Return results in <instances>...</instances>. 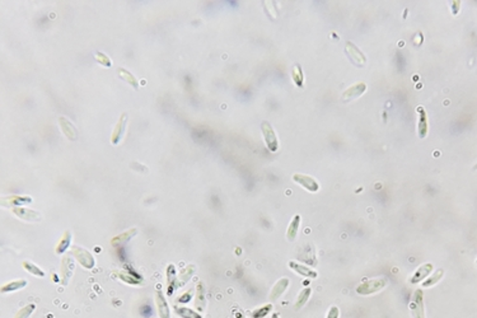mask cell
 <instances>
[{
    "label": "cell",
    "instance_id": "17",
    "mask_svg": "<svg viewBox=\"0 0 477 318\" xmlns=\"http://www.w3.org/2000/svg\"><path fill=\"white\" fill-rule=\"evenodd\" d=\"M195 308L197 312H204L206 308V289L202 281L197 282L196 285V295H195Z\"/></svg>",
    "mask_w": 477,
    "mask_h": 318
},
{
    "label": "cell",
    "instance_id": "7",
    "mask_svg": "<svg viewBox=\"0 0 477 318\" xmlns=\"http://www.w3.org/2000/svg\"><path fill=\"white\" fill-rule=\"evenodd\" d=\"M12 213L18 218V219L28 222V223H39V222H41L42 219L41 214H40L39 211L24 208V206H22V208L12 209Z\"/></svg>",
    "mask_w": 477,
    "mask_h": 318
},
{
    "label": "cell",
    "instance_id": "15",
    "mask_svg": "<svg viewBox=\"0 0 477 318\" xmlns=\"http://www.w3.org/2000/svg\"><path fill=\"white\" fill-rule=\"evenodd\" d=\"M138 234V229L137 228H130L125 232L120 233V234L115 235V237L111 239V246L115 247V248H119V247L125 246L128 243L129 241H131L135 235Z\"/></svg>",
    "mask_w": 477,
    "mask_h": 318
},
{
    "label": "cell",
    "instance_id": "5",
    "mask_svg": "<svg viewBox=\"0 0 477 318\" xmlns=\"http://www.w3.org/2000/svg\"><path fill=\"white\" fill-rule=\"evenodd\" d=\"M261 131H262V135H264L267 149H269L270 152H276L279 149V140L278 136H276L275 130H274L273 126L270 125V122L262 121V124H261Z\"/></svg>",
    "mask_w": 477,
    "mask_h": 318
},
{
    "label": "cell",
    "instance_id": "2",
    "mask_svg": "<svg viewBox=\"0 0 477 318\" xmlns=\"http://www.w3.org/2000/svg\"><path fill=\"white\" fill-rule=\"evenodd\" d=\"M409 308L412 318H427L425 317L424 291H423V289H416L414 291L411 300H410Z\"/></svg>",
    "mask_w": 477,
    "mask_h": 318
},
{
    "label": "cell",
    "instance_id": "26",
    "mask_svg": "<svg viewBox=\"0 0 477 318\" xmlns=\"http://www.w3.org/2000/svg\"><path fill=\"white\" fill-rule=\"evenodd\" d=\"M116 275H117V277H119L121 281L126 282L129 285H139L140 281H142V277L137 276V275H133V273H128V271H117Z\"/></svg>",
    "mask_w": 477,
    "mask_h": 318
},
{
    "label": "cell",
    "instance_id": "32",
    "mask_svg": "<svg viewBox=\"0 0 477 318\" xmlns=\"http://www.w3.org/2000/svg\"><path fill=\"white\" fill-rule=\"evenodd\" d=\"M273 311V304H265V306L256 308L255 311H252L251 318H265L270 315V312Z\"/></svg>",
    "mask_w": 477,
    "mask_h": 318
},
{
    "label": "cell",
    "instance_id": "27",
    "mask_svg": "<svg viewBox=\"0 0 477 318\" xmlns=\"http://www.w3.org/2000/svg\"><path fill=\"white\" fill-rule=\"evenodd\" d=\"M443 276H444V270L439 269L433 275H429V276L423 281V288H431V286H434L435 284H438V282L443 279Z\"/></svg>",
    "mask_w": 477,
    "mask_h": 318
},
{
    "label": "cell",
    "instance_id": "10",
    "mask_svg": "<svg viewBox=\"0 0 477 318\" xmlns=\"http://www.w3.org/2000/svg\"><path fill=\"white\" fill-rule=\"evenodd\" d=\"M345 52H346L347 57L353 61L355 65L363 66L367 63V57L363 54L362 50H359L358 46H355L353 42L347 41L346 46H345Z\"/></svg>",
    "mask_w": 477,
    "mask_h": 318
},
{
    "label": "cell",
    "instance_id": "30",
    "mask_svg": "<svg viewBox=\"0 0 477 318\" xmlns=\"http://www.w3.org/2000/svg\"><path fill=\"white\" fill-rule=\"evenodd\" d=\"M291 79H293L294 84L296 87L302 88L303 84H304V75H303L302 66L299 64H294L293 68H291Z\"/></svg>",
    "mask_w": 477,
    "mask_h": 318
},
{
    "label": "cell",
    "instance_id": "31",
    "mask_svg": "<svg viewBox=\"0 0 477 318\" xmlns=\"http://www.w3.org/2000/svg\"><path fill=\"white\" fill-rule=\"evenodd\" d=\"M22 266H23L24 270L28 271L31 275H35L36 277H45V275H46L45 271L41 270V268H39L37 265L33 264V262L31 261H23Z\"/></svg>",
    "mask_w": 477,
    "mask_h": 318
},
{
    "label": "cell",
    "instance_id": "22",
    "mask_svg": "<svg viewBox=\"0 0 477 318\" xmlns=\"http://www.w3.org/2000/svg\"><path fill=\"white\" fill-rule=\"evenodd\" d=\"M173 311L180 318H202L201 313L197 312L196 309L189 308V307L176 306Z\"/></svg>",
    "mask_w": 477,
    "mask_h": 318
},
{
    "label": "cell",
    "instance_id": "16",
    "mask_svg": "<svg viewBox=\"0 0 477 318\" xmlns=\"http://www.w3.org/2000/svg\"><path fill=\"white\" fill-rule=\"evenodd\" d=\"M32 202V197L31 196H8L1 199V205L4 208H22Z\"/></svg>",
    "mask_w": 477,
    "mask_h": 318
},
{
    "label": "cell",
    "instance_id": "28",
    "mask_svg": "<svg viewBox=\"0 0 477 318\" xmlns=\"http://www.w3.org/2000/svg\"><path fill=\"white\" fill-rule=\"evenodd\" d=\"M193 273H195V266H193V265H187V266H185V268L181 270V273H180V276H178L180 286H184L185 284H187V282L190 281Z\"/></svg>",
    "mask_w": 477,
    "mask_h": 318
},
{
    "label": "cell",
    "instance_id": "4",
    "mask_svg": "<svg viewBox=\"0 0 477 318\" xmlns=\"http://www.w3.org/2000/svg\"><path fill=\"white\" fill-rule=\"evenodd\" d=\"M75 271V261L70 256H65L61 259V264H60V281L61 285L66 286L73 277Z\"/></svg>",
    "mask_w": 477,
    "mask_h": 318
},
{
    "label": "cell",
    "instance_id": "39",
    "mask_svg": "<svg viewBox=\"0 0 477 318\" xmlns=\"http://www.w3.org/2000/svg\"><path fill=\"white\" fill-rule=\"evenodd\" d=\"M270 318H280V315L275 312V313H273V315H271V317H270Z\"/></svg>",
    "mask_w": 477,
    "mask_h": 318
},
{
    "label": "cell",
    "instance_id": "29",
    "mask_svg": "<svg viewBox=\"0 0 477 318\" xmlns=\"http://www.w3.org/2000/svg\"><path fill=\"white\" fill-rule=\"evenodd\" d=\"M117 74H119V77L121 78L122 81L126 82V83H128V84H130V86L133 87V88H135V90H138V87H139V84H138L137 78L134 77V74H131V73L129 72L128 69L120 68L119 70H117Z\"/></svg>",
    "mask_w": 477,
    "mask_h": 318
},
{
    "label": "cell",
    "instance_id": "6",
    "mask_svg": "<svg viewBox=\"0 0 477 318\" xmlns=\"http://www.w3.org/2000/svg\"><path fill=\"white\" fill-rule=\"evenodd\" d=\"M154 300L159 318H171V307H169L166 295L163 294V291H162L159 285L155 289Z\"/></svg>",
    "mask_w": 477,
    "mask_h": 318
},
{
    "label": "cell",
    "instance_id": "12",
    "mask_svg": "<svg viewBox=\"0 0 477 318\" xmlns=\"http://www.w3.org/2000/svg\"><path fill=\"white\" fill-rule=\"evenodd\" d=\"M166 276H167V295L172 297L173 293L178 289L180 282H178L177 271H176L175 265L169 264L166 269Z\"/></svg>",
    "mask_w": 477,
    "mask_h": 318
},
{
    "label": "cell",
    "instance_id": "25",
    "mask_svg": "<svg viewBox=\"0 0 477 318\" xmlns=\"http://www.w3.org/2000/svg\"><path fill=\"white\" fill-rule=\"evenodd\" d=\"M311 295H312V289L311 288L302 289V290L299 291L298 297H296L295 303H294V308H295V311H299V309H302L303 307L307 304V302L309 300Z\"/></svg>",
    "mask_w": 477,
    "mask_h": 318
},
{
    "label": "cell",
    "instance_id": "11",
    "mask_svg": "<svg viewBox=\"0 0 477 318\" xmlns=\"http://www.w3.org/2000/svg\"><path fill=\"white\" fill-rule=\"evenodd\" d=\"M293 181L295 182V183L300 184L303 188H305V190L309 191V192H317V191L320 190L318 182L316 181L313 177H311V176L295 173V175H293Z\"/></svg>",
    "mask_w": 477,
    "mask_h": 318
},
{
    "label": "cell",
    "instance_id": "21",
    "mask_svg": "<svg viewBox=\"0 0 477 318\" xmlns=\"http://www.w3.org/2000/svg\"><path fill=\"white\" fill-rule=\"evenodd\" d=\"M59 124L64 135H65L69 140H71V141L77 140V129L74 128V125H73L66 117H60Z\"/></svg>",
    "mask_w": 477,
    "mask_h": 318
},
{
    "label": "cell",
    "instance_id": "37",
    "mask_svg": "<svg viewBox=\"0 0 477 318\" xmlns=\"http://www.w3.org/2000/svg\"><path fill=\"white\" fill-rule=\"evenodd\" d=\"M460 6H461V1H453V4H452V13H453L454 15H457L458 14V12H460Z\"/></svg>",
    "mask_w": 477,
    "mask_h": 318
},
{
    "label": "cell",
    "instance_id": "14",
    "mask_svg": "<svg viewBox=\"0 0 477 318\" xmlns=\"http://www.w3.org/2000/svg\"><path fill=\"white\" fill-rule=\"evenodd\" d=\"M287 266H289V269H291L294 273H296L298 275H300V276H303V277H308V279H317V276H318L317 271L313 270V269H311V268H308V266H305V265L300 264V262H298V261H289Z\"/></svg>",
    "mask_w": 477,
    "mask_h": 318
},
{
    "label": "cell",
    "instance_id": "18",
    "mask_svg": "<svg viewBox=\"0 0 477 318\" xmlns=\"http://www.w3.org/2000/svg\"><path fill=\"white\" fill-rule=\"evenodd\" d=\"M419 113V120H418V134L420 139H425L428 135V130H429V124H428V115L427 111L423 106H419L416 108Z\"/></svg>",
    "mask_w": 477,
    "mask_h": 318
},
{
    "label": "cell",
    "instance_id": "24",
    "mask_svg": "<svg viewBox=\"0 0 477 318\" xmlns=\"http://www.w3.org/2000/svg\"><path fill=\"white\" fill-rule=\"evenodd\" d=\"M71 238L73 237H71L70 230H65L64 234H62V237L60 238V241L57 242L56 248H55L57 255H62L64 252H66V250H68L71 244Z\"/></svg>",
    "mask_w": 477,
    "mask_h": 318
},
{
    "label": "cell",
    "instance_id": "34",
    "mask_svg": "<svg viewBox=\"0 0 477 318\" xmlns=\"http://www.w3.org/2000/svg\"><path fill=\"white\" fill-rule=\"evenodd\" d=\"M95 60H97L102 66H106V68H110V66L112 65L110 57L104 55L103 52H97V54H95Z\"/></svg>",
    "mask_w": 477,
    "mask_h": 318
},
{
    "label": "cell",
    "instance_id": "23",
    "mask_svg": "<svg viewBox=\"0 0 477 318\" xmlns=\"http://www.w3.org/2000/svg\"><path fill=\"white\" fill-rule=\"evenodd\" d=\"M27 284H28V281H27V280H24V279L13 280V281H9V282H6V284H4L0 290H1V293H3V294H4V293H12V291L22 290L23 288H26Z\"/></svg>",
    "mask_w": 477,
    "mask_h": 318
},
{
    "label": "cell",
    "instance_id": "9",
    "mask_svg": "<svg viewBox=\"0 0 477 318\" xmlns=\"http://www.w3.org/2000/svg\"><path fill=\"white\" fill-rule=\"evenodd\" d=\"M365 91H367V84L363 83V82L354 84V86L349 87V88L341 94V101L344 102V103L354 101V99L359 98L360 95L364 94Z\"/></svg>",
    "mask_w": 477,
    "mask_h": 318
},
{
    "label": "cell",
    "instance_id": "38",
    "mask_svg": "<svg viewBox=\"0 0 477 318\" xmlns=\"http://www.w3.org/2000/svg\"><path fill=\"white\" fill-rule=\"evenodd\" d=\"M236 318H246V317H244L242 311H237V312H236Z\"/></svg>",
    "mask_w": 477,
    "mask_h": 318
},
{
    "label": "cell",
    "instance_id": "3",
    "mask_svg": "<svg viewBox=\"0 0 477 318\" xmlns=\"http://www.w3.org/2000/svg\"><path fill=\"white\" fill-rule=\"evenodd\" d=\"M70 251L71 255L74 256V259L82 265V268L87 269V270H91V269L95 268V260L92 253L89 252L88 250H86V248L80 246H73L70 247Z\"/></svg>",
    "mask_w": 477,
    "mask_h": 318
},
{
    "label": "cell",
    "instance_id": "8",
    "mask_svg": "<svg viewBox=\"0 0 477 318\" xmlns=\"http://www.w3.org/2000/svg\"><path fill=\"white\" fill-rule=\"evenodd\" d=\"M128 113L124 112L121 116H120L119 121L116 122L115 128H113L112 130V135H111V144H112V145H117V144L121 141L122 137H124L125 131H126V126H128Z\"/></svg>",
    "mask_w": 477,
    "mask_h": 318
},
{
    "label": "cell",
    "instance_id": "1",
    "mask_svg": "<svg viewBox=\"0 0 477 318\" xmlns=\"http://www.w3.org/2000/svg\"><path fill=\"white\" fill-rule=\"evenodd\" d=\"M387 285V280L385 277H376V279H369L363 281L362 284H359L356 288V293L359 295H373L378 291L383 290Z\"/></svg>",
    "mask_w": 477,
    "mask_h": 318
},
{
    "label": "cell",
    "instance_id": "19",
    "mask_svg": "<svg viewBox=\"0 0 477 318\" xmlns=\"http://www.w3.org/2000/svg\"><path fill=\"white\" fill-rule=\"evenodd\" d=\"M289 285H290V280L287 279V277H282L280 280H278V281L274 284L271 291H270V299L273 300V302L274 300H278L279 298L282 297L285 291H286Z\"/></svg>",
    "mask_w": 477,
    "mask_h": 318
},
{
    "label": "cell",
    "instance_id": "36",
    "mask_svg": "<svg viewBox=\"0 0 477 318\" xmlns=\"http://www.w3.org/2000/svg\"><path fill=\"white\" fill-rule=\"evenodd\" d=\"M191 298H192V291H186V293H185L184 295H181V298L178 299V303H187V302H190Z\"/></svg>",
    "mask_w": 477,
    "mask_h": 318
},
{
    "label": "cell",
    "instance_id": "35",
    "mask_svg": "<svg viewBox=\"0 0 477 318\" xmlns=\"http://www.w3.org/2000/svg\"><path fill=\"white\" fill-rule=\"evenodd\" d=\"M326 318H340V309H338L336 306L330 307Z\"/></svg>",
    "mask_w": 477,
    "mask_h": 318
},
{
    "label": "cell",
    "instance_id": "33",
    "mask_svg": "<svg viewBox=\"0 0 477 318\" xmlns=\"http://www.w3.org/2000/svg\"><path fill=\"white\" fill-rule=\"evenodd\" d=\"M35 311H36V304L33 303L27 304V306L22 307V308L18 311L14 318H30L31 315H32Z\"/></svg>",
    "mask_w": 477,
    "mask_h": 318
},
{
    "label": "cell",
    "instance_id": "13",
    "mask_svg": "<svg viewBox=\"0 0 477 318\" xmlns=\"http://www.w3.org/2000/svg\"><path fill=\"white\" fill-rule=\"evenodd\" d=\"M433 268H434V265L430 264V262L420 265V266L416 269L415 273H412V276L410 277V282H411V284H419V282H423L428 276H429L430 273H433Z\"/></svg>",
    "mask_w": 477,
    "mask_h": 318
},
{
    "label": "cell",
    "instance_id": "20",
    "mask_svg": "<svg viewBox=\"0 0 477 318\" xmlns=\"http://www.w3.org/2000/svg\"><path fill=\"white\" fill-rule=\"evenodd\" d=\"M302 224V218H300L299 214H295L293 217V219L290 220V223L287 226L286 229V239L289 242L295 241L296 235H298V232H299V227Z\"/></svg>",
    "mask_w": 477,
    "mask_h": 318
}]
</instances>
